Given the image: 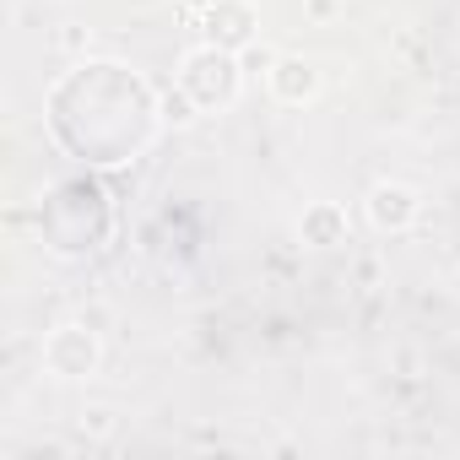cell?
<instances>
[{
	"instance_id": "obj_1",
	"label": "cell",
	"mask_w": 460,
	"mask_h": 460,
	"mask_svg": "<svg viewBox=\"0 0 460 460\" xmlns=\"http://www.w3.org/2000/svg\"><path fill=\"white\" fill-rule=\"evenodd\" d=\"M179 87L200 103V109H222L227 98H234V87H239V71H234V60H227V49H195L190 60H184V71H179Z\"/></svg>"
},
{
	"instance_id": "obj_2",
	"label": "cell",
	"mask_w": 460,
	"mask_h": 460,
	"mask_svg": "<svg viewBox=\"0 0 460 460\" xmlns=\"http://www.w3.org/2000/svg\"><path fill=\"white\" fill-rule=\"evenodd\" d=\"M368 217H374L379 227H406V222L417 217V195H411L406 184H374V190H368Z\"/></svg>"
},
{
	"instance_id": "obj_3",
	"label": "cell",
	"mask_w": 460,
	"mask_h": 460,
	"mask_svg": "<svg viewBox=\"0 0 460 460\" xmlns=\"http://www.w3.org/2000/svg\"><path fill=\"white\" fill-rule=\"evenodd\" d=\"M250 28H255V12H250V6H239V0H217V12H211V39H217V49L244 44Z\"/></svg>"
},
{
	"instance_id": "obj_4",
	"label": "cell",
	"mask_w": 460,
	"mask_h": 460,
	"mask_svg": "<svg viewBox=\"0 0 460 460\" xmlns=\"http://www.w3.org/2000/svg\"><path fill=\"white\" fill-rule=\"evenodd\" d=\"M271 82H277V93H282L288 103H298V98H309V93L320 87V76H314V66H309V60H277Z\"/></svg>"
}]
</instances>
